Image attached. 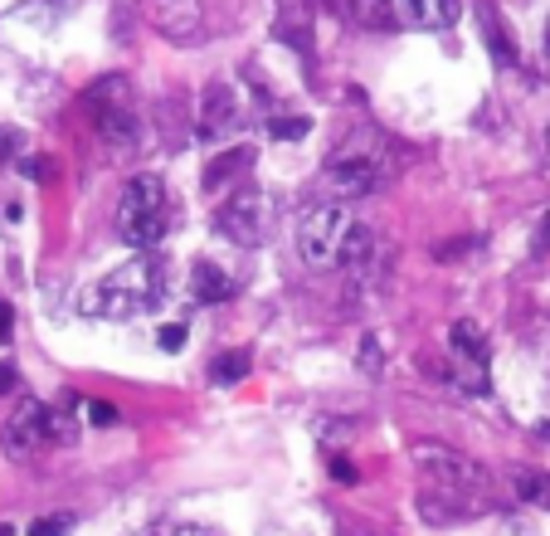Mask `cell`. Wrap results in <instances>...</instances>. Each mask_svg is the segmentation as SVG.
Returning a JSON list of instances; mask_svg holds the SVG:
<instances>
[{
  "mask_svg": "<svg viewBox=\"0 0 550 536\" xmlns=\"http://www.w3.org/2000/svg\"><path fill=\"white\" fill-rule=\"evenodd\" d=\"M400 25H424V0H395Z\"/></svg>",
  "mask_w": 550,
  "mask_h": 536,
  "instance_id": "obj_22",
  "label": "cell"
},
{
  "mask_svg": "<svg viewBox=\"0 0 550 536\" xmlns=\"http://www.w3.org/2000/svg\"><path fill=\"white\" fill-rule=\"evenodd\" d=\"M541 249H550V215H541V220H536V239H531V254H541Z\"/></svg>",
  "mask_w": 550,
  "mask_h": 536,
  "instance_id": "obj_24",
  "label": "cell"
},
{
  "mask_svg": "<svg viewBox=\"0 0 550 536\" xmlns=\"http://www.w3.org/2000/svg\"><path fill=\"white\" fill-rule=\"evenodd\" d=\"M331 478H336V483H356V463L331 459Z\"/></svg>",
  "mask_w": 550,
  "mask_h": 536,
  "instance_id": "obj_25",
  "label": "cell"
},
{
  "mask_svg": "<svg viewBox=\"0 0 550 536\" xmlns=\"http://www.w3.org/2000/svg\"><path fill=\"white\" fill-rule=\"evenodd\" d=\"M190 293H195V303H205V307L229 303L234 298V278L220 264H195L190 268Z\"/></svg>",
  "mask_w": 550,
  "mask_h": 536,
  "instance_id": "obj_11",
  "label": "cell"
},
{
  "mask_svg": "<svg viewBox=\"0 0 550 536\" xmlns=\"http://www.w3.org/2000/svg\"><path fill=\"white\" fill-rule=\"evenodd\" d=\"M419 468H424V483L434 498L458 502L463 512H477V498L487 493V473L473 459L448 454V449H419Z\"/></svg>",
  "mask_w": 550,
  "mask_h": 536,
  "instance_id": "obj_5",
  "label": "cell"
},
{
  "mask_svg": "<svg viewBox=\"0 0 550 536\" xmlns=\"http://www.w3.org/2000/svg\"><path fill=\"white\" fill-rule=\"evenodd\" d=\"M69 517H39L35 527H30V536H69Z\"/></svg>",
  "mask_w": 550,
  "mask_h": 536,
  "instance_id": "obj_20",
  "label": "cell"
},
{
  "mask_svg": "<svg viewBox=\"0 0 550 536\" xmlns=\"http://www.w3.org/2000/svg\"><path fill=\"white\" fill-rule=\"evenodd\" d=\"M516 493L526 502H541V507H550V478H536V473H521L516 478Z\"/></svg>",
  "mask_w": 550,
  "mask_h": 536,
  "instance_id": "obj_18",
  "label": "cell"
},
{
  "mask_svg": "<svg viewBox=\"0 0 550 536\" xmlns=\"http://www.w3.org/2000/svg\"><path fill=\"white\" fill-rule=\"evenodd\" d=\"M477 20H482V39H487V49H492V64H497V69L516 64V44H512V35L502 30L497 10H492V5H477Z\"/></svg>",
  "mask_w": 550,
  "mask_h": 536,
  "instance_id": "obj_13",
  "label": "cell"
},
{
  "mask_svg": "<svg viewBox=\"0 0 550 536\" xmlns=\"http://www.w3.org/2000/svg\"><path fill=\"white\" fill-rule=\"evenodd\" d=\"M541 49H546V59H550V20H546V35H541Z\"/></svg>",
  "mask_w": 550,
  "mask_h": 536,
  "instance_id": "obj_32",
  "label": "cell"
},
{
  "mask_svg": "<svg viewBox=\"0 0 550 536\" xmlns=\"http://www.w3.org/2000/svg\"><path fill=\"white\" fill-rule=\"evenodd\" d=\"M385 171H390V156H385V142L380 137H370V132H356V137H346L336 152H331V166H327V181L336 195H375L380 191V181H385Z\"/></svg>",
  "mask_w": 550,
  "mask_h": 536,
  "instance_id": "obj_3",
  "label": "cell"
},
{
  "mask_svg": "<svg viewBox=\"0 0 550 536\" xmlns=\"http://www.w3.org/2000/svg\"><path fill=\"white\" fill-rule=\"evenodd\" d=\"M161 346H166V351H181V346H185V327H181V322H166V327H161Z\"/></svg>",
  "mask_w": 550,
  "mask_h": 536,
  "instance_id": "obj_23",
  "label": "cell"
},
{
  "mask_svg": "<svg viewBox=\"0 0 550 536\" xmlns=\"http://www.w3.org/2000/svg\"><path fill=\"white\" fill-rule=\"evenodd\" d=\"M0 439H5V454L10 459H30L44 444H54V410L44 400H20V410L10 415Z\"/></svg>",
  "mask_w": 550,
  "mask_h": 536,
  "instance_id": "obj_10",
  "label": "cell"
},
{
  "mask_svg": "<svg viewBox=\"0 0 550 536\" xmlns=\"http://www.w3.org/2000/svg\"><path fill=\"white\" fill-rule=\"evenodd\" d=\"M448 356H453V385L473 390V395H487V337H482L477 322L458 317L448 327Z\"/></svg>",
  "mask_w": 550,
  "mask_h": 536,
  "instance_id": "obj_8",
  "label": "cell"
},
{
  "mask_svg": "<svg viewBox=\"0 0 550 536\" xmlns=\"http://www.w3.org/2000/svg\"><path fill=\"white\" fill-rule=\"evenodd\" d=\"M171 230V195H166V181L161 176H137L127 181V191L117 200V234L122 244H132L137 254L156 249Z\"/></svg>",
  "mask_w": 550,
  "mask_h": 536,
  "instance_id": "obj_2",
  "label": "cell"
},
{
  "mask_svg": "<svg viewBox=\"0 0 550 536\" xmlns=\"http://www.w3.org/2000/svg\"><path fill=\"white\" fill-rule=\"evenodd\" d=\"M458 15H463V0H424V25H458Z\"/></svg>",
  "mask_w": 550,
  "mask_h": 536,
  "instance_id": "obj_17",
  "label": "cell"
},
{
  "mask_svg": "<svg viewBox=\"0 0 550 536\" xmlns=\"http://www.w3.org/2000/svg\"><path fill=\"white\" fill-rule=\"evenodd\" d=\"M546 156H550V127H546Z\"/></svg>",
  "mask_w": 550,
  "mask_h": 536,
  "instance_id": "obj_34",
  "label": "cell"
},
{
  "mask_svg": "<svg viewBox=\"0 0 550 536\" xmlns=\"http://www.w3.org/2000/svg\"><path fill=\"white\" fill-rule=\"evenodd\" d=\"M254 166V147H234V152H220L210 166H205V191H224L234 186L244 171Z\"/></svg>",
  "mask_w": 550,
  "mask_h": 536,
  "instance_id": "obj_12",
  "label": "cell"
},
{
  "mask_svg": "<svg viewBox=\"0 0 550 536\" xmlns=\"http://www.w3.org/2000/svg\"><path fill=\"white\" fill-rule=\"evenodd\" d=\"M15 385H20V376H15V366H10V361H0V395H10Z\"/></svg>",
  "mask_w": 550,
  "mask_h": 536,
  "instance_id": "obj_27",
  "label": "cell"
},
{
  "mask_svg": "<svg viewBox=\"0 0 550 536\" xmlns=\"http://www.w3.org/2000/svg\"><path fill=\"white\" fill-rule=\"evenodd\" d=\"M25 176H49V161H25Z\"/></svg>",
  "mask_w": 550,
  "mask_h": 536,
  "instance_id": "obj_30",
  "label": "cell"
},
{
  "mask_svg": "<svg viewBox=\"0 0 550 536\" xmlns=\"http://www.w3.org/2000/svg\"><path fill=\"white\" fill-rule=\"evenodd\" d=\"M249 376V356L244 351H224L220 361L210 366V381L215 385H234V381H244Z\"/></svg>",
  "mask_w": 550,
  "mask_h": 536,
  "instance_id": "obj_16",
  "label": "cell"
},
{
  "mask_svg": "<svg viewBox=\"0 0 550 536\" xmlns=\"http://www.w3.org/2000/svg\"><path fill=\"white\" fill-rule=\"evenodd\" d=\"M268 132H273L278 142H297V137L307 132V117H268Z\"/></svg>",
  "mask_w": 550,
  "mask_h": 536,
  "instance_id": "obj_19",
  "label": "cell"
},
{
  "mask_svg": "<svg viewBox=\"0 0 550 536\" xmlns=\"http://www.w3.org/2000/svg\"><path fill=\"white\" fill-rule=\"evenodd\" d=\"M370 249H375V234H370V225H346V234H341V249H336V264H341V268H366L370 264Z\"/></svg>",
  "mask_w": 550,
  "mask_h": 536,
  "instance_id": "obj_15",
  "label": "cell"
},
{
  "mask_svg": "<svg viewBox=\"0 0 550 536\" xmlns=\"http://www.w3.org/2000/svg\"><path fill=\"white\" fill-rule=\"evenodd\" d=\"M0 536H15V527H10V522H0Z\"/></svg>",
  "mask_w": 550,
  "mask_h": 536,
  "instance_id": "obj_33",
  "label": "cell"
},
{
  "mask_svg": "<svg viewBox=\"0 0 550 536\" xmlns=\"http://www.w3.org/2000/svg\"><path fill=\"white\" fill-rule=\"evenodd\" d=\"M161 293H166V268H161V259L137 254L127 264L108 268L98 283H88L78 293V307L88 317H117V322H127V317H137V312L161 303Z\"/></svg>",
  "mask_w": 550,
  "mask_h": 536,
  "instance_id": "obj_1",
  "label": "cell"
},
{
  "mask_svg": "<svg viewBox=\"0 0 550 536\" xmlns=\"http://www.w3.org/2000/svg\"><path fill=\"white\" fill-rule=\"evenodd\" d=\"M10 327H15V312H10V303H0V342L10 337Z\"/></svg>",
  "mask_w": 550,
  "mask_h": 536,
  "instance_id": "obj_28",
  "label": "cell"
},
{
  "mask_svg": "<svg viewBox=\"0 0 550 536\" xmlns=\"http://www.w3.org/2000/svg\"><path fill=\"white\" fill-rule=\"evenodd\" d=\"M88 420L98 424V429H112V424H117V410H112L108 400H88Z\"/></svg>",
  "mask_w": 550,
  "mask_h": 536,
  "instance_id": "obj_21",
  "label": "cell"
},
{
  "mask_svg": "<svg viewBox=\"0 0 550 536\" xmlns=\"http://www.w3.org/2000/svg\"><path fill=\"white\" fill-rule=\"evenodd\" d=\"M83 113L98 127V137L117 147V156H127L137 147V113H132V88L122 74L98 78L88 93H83Z\"/></svg>",
  "mask_w": 550,
  "mask_h": 536,
  "instance_id": "obj_4",
  "label": "cell"
},
{
  "mask_svg": "<svg viewBox=\"0 0 550 536\" xmlns=\"http://www.w3.org/2000/svg\"><path fill=\"white\" fill-rule=\"evenodd\" d=\"M273 215H278L273 195L244 186V191H234L229 200H220L215 230H220L229 244H239V249H258V244L268 239V230H273Z\"/></svg>",
  "mask_w": 550,
  "mask_h": 536,
  "instance_id": "obj_6",
  "label": "cell"
},
{
  "mask_svg": "<svg viewBox=\"0 0 550 536\" xmlns=\"http://www.w3.org/2000/svg\"><path fill=\"white\" fill-rule=\"evenodd\" d=\"M15 147H20V137H15L10 127H0V166L10 161V152H15Z\"/></svg>",
  "mask_w": 550,
  "mask_h": 536,
  "instance_id": "obj_26",
  "label": "cell"
},
{
  "mask_svg": "<svg viewBox=\"0 0 550 536\" xmlns=\"http://www.w3.org/2000/svg\"><path fill=\"white\" fill-rule=\"evenodd\" d=\"M375 346H380V342H375V337H366V351H361V361H366L370 371L380 366V351H375Z\"/></svg>",
  "mask_w": 550,
  "mask_h": 536,
  "instance_id": "obj_29",
  "label": "cell"
},
{
  "mask_svg": "<svg viewBox=\"0 0 550 536\" xmlns=\"http://www.w3.org/2000/svg\"><path fill=\"white\" fill-rule=\"evenodd\" d=\"M346 15H351L361 30H400L395 0H346Z\"/></svg>",
  "mask_w": 550,
  "mask_h": 536,
  "instance_id": "obj_14",
  "label": "cell"
},
{
  "mask_svg": "<svg viewBox=\"0 0 550 536\" xmlns=\"http://www.w3.org/2000/svg\"><path fill=\"white\" fill-rule=\"evenodd\" d=\"M151 536H200L195 527H166V532H151Z\"/></svg>",
  "mask_w": 550,
  "mask_h": 536,
  "instance_id": "obj_31",
  "label": "cell"
},
{
  "mask_svg": "<svg viewBox=\"0 0 550 536\" xmlns=\"http://www.w3.org/2000/svg\"><path fill=\"white\" fill-rule=\"evenodd\" d=\"M239 122H244V108H239L234 83L215 78V83L205 88V98H200V113H195V137H200L205 147H220L224 137H234V127H239Z\"/></svg>",
  "mask_w": 550,
  "mask_h": 536,
  "instance_id": "obj_9",
  "label": "cell"
},
{
  "mask_svg": "<svg viewBox=\"0 0 550 536\" xmlns=\"http://www.w3.org/2000/svg\"><path fill=\"white\" fill-rule=\"evenodd\" d=\"M346 210L341 205H317L297 220V259L307 268H327L336 264V249H341V234H346Z\"/></svg>",
  "mask_w": 550,
  "mask_h": 536,
  "instance_id": "obj_7",
  "label": "cell"
}]
</instances>
